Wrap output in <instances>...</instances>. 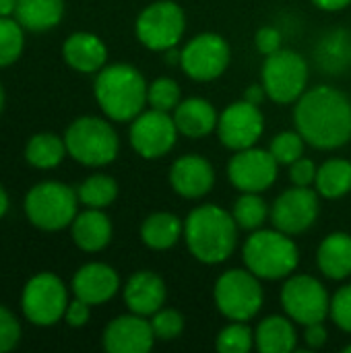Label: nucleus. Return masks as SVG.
Returning <instances> with one entry per match:
<instances>
[{
    "label": "nucleus",
    "mask_w": 351,
    "mask_h": 353,
    "mask_svg": "<svg viewBox=\"0 0 351 353\" xmlns=\"http://www.w3.org/2000/svg\"><path fill=\"white\" fill-rule=\"evenodd\" d=\"M232 62L230 41L213 31L190 37L180 50V68L197 83H211L219 79Z\"/></svg>",
    "instance_id": "obj_12"
},
{
    "label": "nucleus",
    "mask_w": 351,
    "mask_h": 353,
    "mask_svg": "<svg viewBox=\"0 0 351 353\" xmlns=\"http://www.w3.org/2000/svg\"><path fill=\"white\" fill-rule=\"evenodd\" d=\"M228 180L238 192H265L279 176V163L269 149L248 147L234 151L228 161Z\"/></svg>",
    "instance_id": "obj_15"
},
{
    "label": "nucleus",
    "mask_w": 351,
    "mask_h": 353,
    "mask_svg": "<svg viewBox=\"0 0 351 353\" xmlns=\"http://www.w3.org/2000/svg\"><path fill=\"white\" fill-rule=\"evenodd\" d=\"M215 347L221 353H248L254 347V329L244 321H230L217 333Z\"/></svg>",
    "instance_id": "obj_34"
},
{
    "label": "nucleus",
    "mask_w": 351,
    "mask_h": 353,
    "mask_svg": "<svg viewBox=\"0 0 351 353\" xmlns=\"http://www.w3.org/2000/svg\"><path fill=\"white\" fill-rule=\"evenodd\" d=\"M265 132V116L261 105L246 101L244 97L223 108L217 120V137L230 151H242L254 147Z\"/></svg>",
    "instance_id": "obj_16"
},
{
    "label": "nucleus",
    "mask_w": 351,
    "mask_h": 353,
    "mask_svg": "<svg viewBox=\"0 0 351 353\" xmlns=\"http://www.w3.org/2000/svg\"><path fill=\"white\" fill-rule=\"evenodd\" d=\"M182 101V89L172 77H157L149 83L147 89V105L161 112H174Z\"/></svg>",
    "instance_id": "obj_35"
},
{
    "label": "nucleus",
    "mask_w": 351,
    "mask_h": 353,
    "mask_svg": "<svg viewBox=\"0 0 351 353\" xmlns=\"http://www.w3.org/2000/svg\"><path fill=\"white\" fill-rule=\"evenodd\" d=\"M238 223L232 211L219 205H199L184 219V242L192 259L203 265H221L238 246Z\"/></svg>",
    "instance_id": "obj_2"
},
{
    "label": "nucleus",
    "mask_w": 351,
    "mask_h": 353,
    "mask_svg": "<svg viewBox=\"0 0 351 353\" xmlns=\"http://www.w3.org/2000/svg\"><path fill=\"white\" fill-rule=\"evenodd\" d=\"M252 271L244 269H228L223 271L213 288V302L215 308L228 321H252L265 302V292Z\"/></svg>",
    "instance_id": "obj_9"
},
{
    "label": "nucleus",
    "mask_w": 351,
    "mask_h": 353,
    "mask_svg": "<svg viewBox=\"0 0 351 353\" xmlns=\"http://www.w3.org/2000/svg\"><path fill=\"white\" fill-rule=\"evenodd\" d=\"M149 321H151L157 341H174L182 335V331L186 327L184 314L176 308H166V306L159 308Z\"/></svg>",
    "instance_id": "obj_37"
},
{
    "label": "nucleus",
    "mask_w": 351,
    "mask_h": 353,
    "mask_svg": "<svg viewBox=\"0 0 351 353\" xmlns=\"http://www.w3.org/2000/svg\"><path fill=\"white\" fill-rule=\"evenodd\" d=\"M294 126L319 151H335L351 141V99L333 85H317L294 103Z\"/></svg>",
    "instance_id": "obj_1"
},
{
    "label": "nucleus",
    "mask_w": 351,
    "mask_h": 353,
    "mask_svg": "<svg viewBox=\"0 0 351 353\" xmlns=\"http://www.w3.org/2000/svg\"><path fill=\"white\" fill-rule=\"evenodd\" d=\"M122 298L128 312L151 319L159 308L166 306L168 285L161 275L149 269H141L132 273L122 285Z\"/></svg>",
    "instance_id": "obj_20"
},
{
    "label": "nucleus",
    "mask_w": 351,
    "mask_h": 353,
    "mask_svg": "<svg viewBox=\"0 0 351 353\" xmlns=\"http://www.w3.org/2000/svg\"><path fill=\"white\" fill-rule=\"evenodd\" d=\"M329 319L335 323L337 329L351 335V283L341 285L331 296V314Z\"/></svg>",
    "instance_id": "obj_38"
},
{
    "label": "nucleus",
    "mask_w": 351,
    "mask_h": 353,
    "mask_svg": "<svg viewBox=\"0 0 351 353\" xmlns=\"http://www.w3.org/2000/svg\"><path fill=\"white\" fill-rule=\"evenodd\" d=\"M317 163L310 157H300L290 165V180L294 186H314L317 180Z\"/></svg>",
    "instance_id": "obj_41"
},
{
    "label": "nucleus",
    "mask_w": 351,
    "mask_h": 353,
    "mask_svg": "<svg viewBox=\"0 0 351 353\" xmlns=\"http://www.w3.org/2000/svg\"><path fill=\"white\" fill-rule=\"evenodd\" d=\"M317 267L331 281L351 277V234L331 232L323 238L317 250Z\"/></svg>",
    "instance_id": "obj_25"
},
{
    "label": "nucleus",
    "mask_w": 351,
    "mask_h": 353,
    "mask_svg": "<svg viewBox=\"0 0 351 353\" xmlns=\"http://www.w3.org/2000/svg\"><path fill=\"white\" fill-rule=\"evenodd\" d=\"M321 215V194L312 186L285 188L271 205V223L290 236L308 232Z\"/></svg>",
    "instance_id": "obj_14"
},
{
    "label": "nucleus",
    "mask_w": 351,
    "mask_h": 353,
    "mask_svg": "<svg viewBox=\"0 0 351 353\" xmlns=\"http://www.w3.org/2000/svg\"><path fill=\"white\" fill-rule=\"evenodd\" d=\"M314 190L321 199L339 201L351 192V161L345 157H331L317 170Z\"/></svg>",
    "instance_id": "obj_30"
},
{
    "label": "nucleus",
    "mask_w": 351,
    "mask_h": 353,
    "mask_svg": "<svg viewBox=\"0 0 351 353\" xmlns=\"http://www.w3.org/2000/svg\"><path fill=\"white\" fill-rule=\"evenodd\" d=\"M91 308L87 302L79 300V298H72L66 306V312H64V323L70 327V329H81L89 323L91 319Z\"/></svg>",
    "instance_id": "obj_42"
},
{
    "label": "nucleus",
    "mask_w": 351,
    "mask_h": 353,
    "mask_svg": "<svg viewBox=\"0 0 351 353\" xmlns=\"http://www.w3.org/2000/svg\"><path fill=\"white\" fill-rule=\"evenodd\" d=\"M21 337H23L21 321L10 308L0 304V353L12 352L19 345Z\"/></svg>",
    "instance_id": "obj_39"
},
{
    "label": "nucleus",
    "mask_w": 351,
    "mask_h": 353,
    "mask_svg": "<svg viewBox=\"0 0 351 353\" xmlns=\"http://www.w3.org/2000/svg\"><path fill=\"white\" fill-rule=\"evenodd\" d=\"M254 347L261 353H292L298 347L296 323L288 314H269L254 329Z\"/></svg>",
    "instance_id": "obj_26"
},
{
    "label": "nucleus",
    "mask_w": 351,
    "mask_h": 353,
    "mask_svg": "<svg viewBox=\"0 0 351 353\" xmlns=\"http://www.w3.org/2000/svg\"><path fill=\"white\" fill-rule=\"evenodd\" d=\"M304 343L308 350H321L327 339H329V333H327V327L325 323H312V325H306L304 327V335H302Z\"/></svg>",
    "instance_id": "obj_43"
},
{
    "label": "nucleus",
    "mask_w": 351,
    "mask_h": 353,
    "mask_svg": "<svg viewBox=\"0 0 351 353\" xmlns=\"http://www.w3.org/2000/svg\"><path fill=\"white\" fill-rule=\"evenodd\" d=\"M168 180L178 196L186 201H197L213 190L215 168L207 157L199 153H188L172 163Z\"/></svg>",
    "instance_id": "obj_19"
},
{
    "label": "nucleus",
    "mask_w": 351,
    "mask_h": 353,
    "mask_svg": "<svg viewBox=\"0 0 351 353\" xmlns=\"http://www.w3.org/2000/svg\"><path fill=\"white\" fill-rule=\"evenodd\" d=\"M155 341L151 321L134 312L112 319L101 333V345L108 353H147Z\"/></svg>",
    "instance_id": "obj_17"
},
{
    "label": "nucleus",
    "mask_w": 351,
    "mask_h": 353,
    "mask_svg": "<svg viewBox=\"0 0 351 353\" xmlns=\"http://www.w3.org/2000/svg\"><path fill=\"white\" fill-rule=\"evenodd\" d=\"M343 352L351 353V343H350V345H345V350H343Z\"/></svg>",
    "instance_id": "obj_50"
},
{
    "label": "nucleus",
    "mask_w": 351,
    "mask_h": 353,
    "mask_svg": "<svg viewBox=\"0 0 351 353\" xmlns=\"http://www.w3.org/2000/svg\"><path fill=\"white\" fill-rule=\"evenodd\" d=\"M79 205L77 188L60 180H41L33 184L23 199L27 221L48 234L70 228L79 213Z\"/></svg>",
    "instance_id": "obj_6"
},
{
    "label": "nucleus",
    "mask_w": 351,
    "mask_h": 353,
    "mask_svg": "<svg viewBox=\"0 0 351 353\" xmlns=\"http://www.w3.org/2000/svg\"><path fill=\"white\" fill-rule=\"evenodd\" d=\"M23 155L25 161L35 170H54L68 157V151L64 137L50 130H41L27 139Z\"/></svg>",
    "instance_id": "obj_29"
},
{
    "label": "nucleus",
    "mask_w": 351,
    "mask_h": 353,
    "mask_svg": "<svg viewBox=\"0 0 351 353\" xmlns=\"http://www.w3.org/2000/svg\"><path fill=\"white\" fill-rule=\"evenodd\" d=\"M186 31L184 8L174 0H155L147 4L137 21L134 35L151 52H166L176 48Z\"/></svg>",
    "instance_id": "obj_10"
},
{
    "label": "nucleus",
    "mask_w": 351,
    "mask_h": 353,
    "mask_svg": "<svg viewBox=\"0 0 351 353\" xmlns=\"http://www.w3.org/2000/svg\"><path fill=\"white\" fill-rule=\"evenodd\" d=\"M68 157L85 168H106L120 153V137L106 116H79L64 130Z\"/></svg>",
    "instance_id": "obj_5"
},
{
    "label": "nucleus",
    "mask_w": 351,
    "mask_h": 353,
    "mask_svg": "<svg viewBox=\"0 0 351 353\" xmlns=\"http://www.w3.org/2000/svg\"><path fill=\"white\" fill-rule=\"evenodd\" d=\"M310 2L325 12H339L351 6V0H310Z\"/></svg>",
    "instance_id": "obj_45"
},
{
    "label": "nucleus",
    "mask_w": 351,
    "mask_h": 353,
    "mask_svg": "<svg viewBox=\"0 0 351 353\" xmlns=\"http://www.w3.org/2000/svg\"><path fill=\"white\" fill-rule=\"evenodd\" d=\"M174 122L178 126V132L186 139H205L211 132L217 130L219 114L215 105L205 97H186L178 103V108L172 112Z\"/></svg>",
    "instance_id": "obj_24"
},
{
    "label": "nucleus",
    "mask_w": 351,
    "mask_h": 353,
    "mask_svg": "<svg viewBox=\"0 0 351 353\" xmlns=\"http://www.w3.org/2000/svg\"><path fill=\"white\" fill-rule=\"evenodd\" d=\"M141 242L149 250H170L184 238V221L170 211H155L141 223Z\"/></svg>",
    "instance_id": "obj_27"
},
{
    "label": "nucleus",
    "mask_w": 351,
    "mask_h": 353,
    "mask_svg": "<svg viewBox=\"0 0 351 353\" xmlns=\"http://www.w3.org/2000/svg\"><path fill=\"white\" fill-rule=\"evenodd\" d=\"M17 0H0V17H14Z\"/></svg>",
    "instance_id": "obj_47"
},
{
    "label": "nucleus",
    "mask_w": 351,
    "mask_h": 353,
    "mask_svg": "<svg viewBox=\"0 0 351 353\" xmlns=\"http://www.w3.org/2000/svg\"><path fill=\"white\" fill-rule=\"evenodd\" d=\"M314 66L327 77H341L351 68V31L345 27L327 29L312 48Z\"/></svg>",
    "instance_id": "obj_22"
},
{
    "label": "nucleus",
    "mask_w": 351,
    "mask_h": 353,
    "mask_svg": "<svg viewBox=\"0 0 351 353\" xmlns=\"http://www.w3.org/2000/svg\"><path fill=\"white\" fill-rule=\"evenodd\" d=\"M4 105H6V91H4L2 81H0V116H2V112H4Z\"/></svg>",
    "instance_id": "obj_49"
},
{
    "label": "nucleus",
    "mask_w": 351,
    "mask_h": 353,
    "mask_svg": "<svg viewBox=\"0 0 351 353\" xmlns=\"http://www.w3.org/2000/svg\"><path fill=\"white\" fill-rule=\"evenodd\" d=\"M64 12V0H17L14 19L29 33H46L60 25Z\"/></svg>",
    "instance_id": "obj_28"
},
{
    "label": "nucleus",
    "mask_w": 351,
    "mask_h": 353,
    "mask_svg": "<svg viewBox=\"0 0 351 353\" xmlns=\"http://www.w3.org/2000/svg\"><path fill=\"white\" fill-rule=\"evenodd\" d=\"M242 261L263 281H283L296 273L300 265V248L294 236L277 228H261L250 232L242 246Z\"/></svg>",
    "instance_id": "obj_4"
},
{
    "label": "nucleus",
    "mask_w": 351,
    "mask_h": 353,
    "mask_svg": "<svg viewBox=\"0 0 351 353\" xmlns=\"http://www.w3.org/2000/svg\"><path fill=\"white\" fill-rule=\"evenodd\" d=\"M163 54H166V62H170V64H178V66H180V50H178V46H176V48L166 50Z\"/></svg>",
    "instance_id": "obj_48"
},
{
    "label": "nucleus",
    "mask_w": 351,
    "mask_h": 353,
    "mask_svg": "<svg viewBox=\"0 0 351 353\" xmlns=\"http://www.w3.org/2000/svg\"><path fill=\"white\" fill-rule=\"evenodd\" d=\"M25 52V27L14 17H0V68L12 66Z\"/></svg>",
    "instance_id": "obj_33"
},
{
    "label": "nucleus",
    "mask_w": 351,
    "mask_h": 353,
    "mask_svg": "<svg viewBox=\"0 0 351 353\" xmlns=\"http://www.w3.org/2000/svg\"><path fill=\"white\" fill-rule=\"evenodd\" d=\"M306 145L308 143L304 141V137L294 128V130L277 132L269 143V151L273 153V157L277 159L279 165H292L296 159H300L304 155Z\"/></svg>",
    "instance_id": "obj_36"
},
{
    "label": "nucleus",
    "mask_w": 351,
    "mask_h": 353,
    "mask_svg": "<svg viewBox=\"0 0 351 353\" xmlns=\"http://www.w3.org/2000/svg\"><path fill=\"white\" fill-rule=\"evenodd\" d=\"M279 302L283 314L296 325L306 327L312 323H325L331 314V294L323 281L306 273H294L285 279Z\"/></svg>",
    "instance_id": "obj_11"
},
{
    "label": "nucleus",
    "mask_w": 351,
    "mask_h": 353,
    "mask_svg": "<svg viewBox=\"0 0 351 353\" xmlns=\"http://www.w3.org/2000/svg\"><path fill=\"white\" fill-rule=\"evenodd\" d=\"M68 302L66 283L52 271H41L27 279L19 300L25 321L39 329H50L64 321Z\"/></svg>",
    "instance_id": "obj_8"
},
{
    "label": "nucleus",
    "mask_w": 351,
    "mask_h": 353,
    "mask_svg": "<svg viewBox=\"0 0 351 353\" xmlns=\"http://www.w3.org/2000/svg\"><path fill=\"white\" fill-rule=\"evenodd\" d=\"M118 182L110 174H91L77 186V196L83 207L108 209L118 199Z\"/></svg>",
    "instance_id": "obj_31"
},
{
    "label": "nucleus",
    "mask_w": 351,
    "mask_h": 353,
    "mask_svg": "<svg viewBox=\"0 0 351 353\" xmlns=\"http://www.w3.org/2000/svg\"><path fill=\"white\" fill-rule=\"evenodd\" d=\"M308 81L310 64L300 52L281 48L265 56L261 66V83L271 101L279 105L296 103L308 89Z\"/></svg>",
    "instance_id": "obj_7"
},
{
    "label": "nucleus",
    "mask_w": 351,
    "mask_h": 353,
    "mask_svg": "<svg viewBox=\"0 0 351 353\" xmlns=\"http://www.w3.org/2000/svg\"><path fill=\"white\" fill-rule=\"evenodd\" d=\"M254 46L263 56H269L283 48V31L275 25H263L254 33Z\"/></svg>",
    "instance_id": "obj_40"
},
{
    "label": "nucleus",
    "mask_w": 351,
    "mask_h": 353,
    "mask_svg": "<svg viewBox=\"0 0 351 353\" xmlns=\"http://www.w3.org/2000/svg\"><path fill=\"white\" fill-rule=\"evenodd\" d=\"M180 132L170 112L145 108L128 126V143L143 159L166 157L178 141Z\"/></svg>",
    "instance_id": "obj_13"
},
{
    "label": "nucleus",
    "mask_w": 351,
    "mask_h": 353,
    "mask_svg": "<svg viewBox=\"0 0 351 353\" xmlns=\"http://www.w3.org/2000/svg\"><path fill=\"white\" fill-rule=\"evenodd\" d=\"M232 215H234L238 228L250 234V232L265 228V223L271 215V207L261 196V192H240V196L236 199V203L232 207Z\"/></svg>",
    "instance_id": "obj_32"
},
{
    "label": "nucleus",
    "mask_w": 351,
    "mask_h": 353,
    "mask_svg": "<svg viewBox=\"0 0 351 353\" xmlns=\"http://www.w3.org/2000/svg\"><path fill=\"white\" fill-rule=\"evenodd\" d=\"M8 209H10V196H8V190H6V188L2 186V182H0V221L6 217Z\"/></svg>",
    "instance_id": "obj_46"
},
{
    "label": "nucleus",
    "mask_w": 351,
    "mask_h": 353,
    "mask_svg": "<svg viewBox=\"0 0 351 353\" xmlns=\"http://www.w3.org/2000/svg\"><path fill=\"white\" fill-rule=\"evenodd\" d=\"M70 238L74 246L83 252H101L110 246L114 236L112 219L108 217L106 209H89L77 213L74 221L70 223Z\"/></svg>",
    "instance_id": "obj_23"
},
{
    "label": "nucleus",
    "mask_w": 351,
    "mask_h": 353,
    "mask_svg": "<svg viewBox=\"0 0 351 353\" xmlns=\"http://www.w3.org/2000/svg\"><path fill=\"white\" fill-rule=\"evenodd\" d=\"M147 89L145 74L128 62L106 64L93 81V97L112 122H132L147 108Z\"/></svg>",
    "instance_id": "obj_3"
},
{
    "label": "nucleus",
    "mask_w": 351,
    "mask_h": 353,
    "mask_svg": "<svg viewBox=\"0 0 351 353\" xmlns=\"http://www.w3.org/2000/svg\"><path fill=\"white\" fill-rule=\"evenodd\" d=\"M120 290H122V281L118 271L101 261H91L81 265L70 279L72 296L87 302L89 306L108 304Z\"/></svg>",
    "instance_id": "obj_18"
},
{
    "label": "nucleus",
    "mask_w": 351,
    "mask_h": 353,
    "mask_svg": "<svg viewBox=\"0 0 351 353\" xmlns=\"http://www.w3.org/2000/svg\"><path fill=\"white\" fill-rule=\"evenodd\" d=\"M244 99L250 101V103H254V105H263V101L269 99V97H267V91H265V87H263V83H254V85H248V87H246Z\"/></svg>",
    "instance_id": "obj_44"
},
{
    "label": "nucleus",
    "mask_w": 351,
    "mask_h": 353,
    "mask_svg": "<svg viewBox=\"0 0 351 353\" xmlns=\"http://www.w3.org/2000/svg\"><path fill=\"white\" fill-rule=\"evenodd\" d=\"M62 60L81 74H97L108 64V46L97 33L74 31L62 41Z\"/></svg>",
    "instance_id": "obj_21"
}]
</instances>
